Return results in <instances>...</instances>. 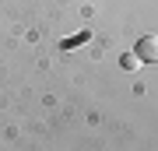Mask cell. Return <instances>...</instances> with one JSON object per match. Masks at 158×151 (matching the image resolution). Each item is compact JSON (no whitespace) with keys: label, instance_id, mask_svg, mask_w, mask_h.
Wrapping results in <instances>:
<instances>
[{"label":"cell","instance_id":"cell-1","mask_svg":"<svg viewBox=\"0 0 158 151\" xmlns=\"http://www.w3.org/2000/svg\"><path fill=\"white\" fill-rule=\"evenodd\" d=\"M137 56H141V63H158V32L151 35H141V42H137Z\"/></svg>","mask_w":158,"mask_h":151},{"label":"cell","instance_id":"cell-2","mask_svg":"<svg viewBox=\"0 0 158 151\" xmlns=\"http://www.w3.org/2000/svg\"><path fill=\"white\" fill-rule=\"evenodd\" d=\"M141 67V56L137 53H123V70H137Z\"/></svg>","mask_w":158,"mask_h":151}]
</instances>
